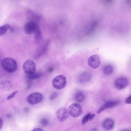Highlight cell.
Instances as JSON below:
<instances>
[{"label":"cell","instance_id":"1","mask_svg":"<svg viewBox=\"0 0 131 131\" xmlns=\"http://www.w3.org/2000/svg\"><path fill=\"white\" fill-rule=\"evenodd\" d=\"M2 65L3 68L6 71L10 73L15 72L18 68L17 62L11 58H5L2 61Z\"/></svg>","mask_w":131,"mask_h":131},{"label":"cell","instance_id":"2","mask_svg":"<svg viewBox=\"0 0 131 131\" xmlns=\"http://www.w3.org/2000/svg\"><path fill=\"white\" fill-rule=\"evenodd\" d=\"M66 80L65 77L62 75H58L54 78L52 84L54 88L59 90L64 89L66 85Z\"/></svg>","mask_w":131,"mask_h":131},{"label":"cell","instance_id":"3","mask_svg":"<svg viewBox=\"0 0 131 131\" xmlns=\"http://www.w3.org/2000/svg\"><path fill=\"white\" fill-rule=\"evenodd\" d=\"M24 30L28 35L35 33L40 30L38 24L34 21H30L26 23L24 27Z\"/></svg>","mask_w":131,"mask_h":131},{"label":"cell","instance_id":"4","mask_svg":"<svg viewBox=\"0 0 131 131\" xmlns=\"http://www.w3.org/2000/svg\"><path fill=\"white\" fill-rule=\"evenodd\" d=\"M43 99V96L41 93L36 92L29 95L27 97L26 100L28 103L34 105L40 103Z\"/></svg>","mask_w":131,"mask_h":131},{"label":"cell","instance_id":"5","mask_svg":"<svg viewBox=\"0 0 131 131\" xmlns=\"http://www.w3.org/2000/svg\"><path fill=\"white\" fill-rule=\"evenodd\" d=\"M23 69L26 74L27 75L31 74L35 72L36 65L32 60H28L24 63Z\"/></svg>","mask_w":131,"mask_h":131},{"label":"cell","instance_id":"6","mask_svg":"<svg viewBox=\"0 0 131 131\" xmlns=\"http://www.w3.org/2000/svg\"><path fill=\"white\" fill-rule=\"evenodd\" d=\"M68 110L70 114L74 118L79 117L82 113V110L81 106L76 103L71 104L69 106Z\"/></svg>","mask_w":131,"mask_h":131},{"label":"cell","instance_id":"7","mask_svg":"<svg viewBox=\"0 0 131 131\" xmlns=\"http://www.w3.org/2000/svg\"><path fill=\"white\" fill-rule=\"evenodd\" d=\"M101 63L100 57L97 55H94L91 56L88 60V64L89 66L92 68H98Z\"/></svg>","mask_w":131,"mask_h":131},{"label":"cell","instance_id":"8","mask_svg":"<svg viewBox=\"0 0 131 131\" xmlns=\"http://www.w3.org/2000/svg\"><path fill=\"white\" fill-rule=\"evenodd\" d=\"M56 114L58 120L61 122L66 121L68 117V112L66 108L64 107L60 108L58 109Z\"/></svg>","mask_w":131,"mask_h":131},{"label":"cell","instance_id":"9","mask_svg":"<svg viewBox=\"0 0 131 131\" xmlns=\"http://www.w3.org/2000/svg\"><path fill=\"white\" fill-rule=\"evenodd\" d=\"M128 84V81L126 78L121 77L116 80L114 85L116 89L119 90H121L125 88Z\"/></svg>","mask_w":131,"mask_h":131},{"label":"cell","instance_id":"10","mask_svg":"<svg viewBox=\"0 0 131 131\" xmlns=\"http://www.w3.org/2000/svg\"><path fill=\"white\" fill-rule=\"evenodd\" d=\"M92 77V74L90 72L87 71H84L79 75L78 80L81 83H86L90 81Z\"/></svg>","mask_w":131,"mask_h":131},{"label":"cell","instance_id":"11","mask_svg":"<svg viewBox=\"0 0 131 131\" xmlns=\"http://www.w3.org/2000/svg\"><path fill=\"white\" fill-rule=\"evenodd\" d=\"M119 103V101L118 100L107 102L98 110L97 113L99 114L106 109L116 106L118 105Z\"/></svg>","mask_w":131,"mask_h":131},{"label":"cell","instance_id":"12","mask_svg":"<svg viewBox=\"0 0 131 131\" xmlns=\"http://www.w3.org/2000/svg\"><path fill=\"white\" fill-rule=\"evenodd\" d=\"M115 123L113 120L108 118L105 120L103 123V126L105 129L110 130L112 129L114 127Z\"/></svg>","mask_w":131,"mask_h":131},{"label":"cell","instance_id":"13","mask_svg":"<svg viewBox=\"0 0 131 131\" xmlns=\"http://www.w3.org/2000/svg\"><path fill=\"white\" fill-rule=\"evenodd\" d=\"M85 96L84 94L81 91H78L76 93L75 99L76 101L78 103H81L84 101Z\"/></svg>","mask_w":131,"mask_h":131},{"label":"cell","instance_id":"14","mask_svg":"<svg viewBox=\"0 0 131 131\" xmlns=\"http://www.w3.org/2000/svg\"><path fill=\"white\" fill-rule=\"evenodd\" d=\"M9 29L11 30V27L9 24H6L0 26V36L5 34Z\"/></svg>","mask_w":131,"mask_h":131},{"label":"cell","instance_id":"15","mask_svg":"<svg viewBox=\"0 0 131 131\" xmlns=\"http://www.w3.org/2000/svg\"><path fill=\"white\" fill-rule=\"evenodd\" d=\"M11 86L10 82L7 80L2 81L1 85V88L6 91L9 90L11 88Z\"/></svg>","mask_w":131,"mask_h":131},{"label":"cell","instance_id":"16","mask_svg":"<svg viewBox=\"0 0 131 131\" xmlns=\"http://www.w3.org/2000/svg\"><path fill=\"white\" fill-rule=\"evenodd\" d=\"M113 68L111 65H107L105 66L103 69L104 74L106 75H109L111 74L113 71Z\"/></svg>","mask_w":131,"mask_h":131},{"label":"cell","instance_id":"17","mask_svg":"<svg viewBox=\"0 0 131 131\" xmlns=\"http://www.w3.org/2000/svg\"><path fill=\"white\" fill-rule=\"evenodd\" d=\"M28 77L29 79L30 80H34L39 78L41 76V74L39 73L36 72L28 75Z\"/></svg>","mask_w":131,"mask_h":131},{"label":"cell","instance_id":"18","mask_svg":"<svg viewBox=\"0 0 131 131\" xmlns=\"http://www.w3.org/2000/svg\"><path fill=\"white\" fill-rule=\"evenodd\" d=\"M91 114L90 113H89L84 116L82 120V123L83 125L85 124L89 120Z\"/></svg>","mask_w":131,"mask_h":131},{"label":"cell","instance_id":"19","mask_svg":"<svg viewBox=\"0 0 131 131\" xmlns=\"http://www.w3.org/2000/svg\"><path fill=\"white\" fill-rule=\"evenodd\" d=\"M36 33L35 38L36 41H39L40 40L41 37V32L40 30L38 31Z\"/></svg>","mask_w":131,"mask_h":131},{"label":"cell","instance_id":"20","mask_svg":"<svg viewBox=\"0 0 131 131\" xmlns=\"http://www.w3.org/2000/svg\"><path fill=\"white\" fill-rule=\"evenodd\" d=\"M49 122V120L46 119H43L41 121V123L43 126H46L48 125Z\"/></svg>","mask_w":131,"mask_h":131},{"label":"cell","instance_id":"21","mask_svg":"<svg viewBox=\"0 0 131 131\" xmlns=\"http://www.w3.org/2000/svg\"><path fill=\"white\" fill-rule=\"evenodd\" d=\"M18 91H16L12 93L7 98L8 100H9L13 98L18 93Z\"/></svg>","mask_w":131,"mask_h":131},{"label":"cell","instance_id":"22","mask_svg":"<svg viewBox=\"0 0 131 131\" xmlns=\"http://www.w3.org/2000/svg\"><path fill=\"white\" fill-rule=\"evenodd\" d=\"M57 96V94L56 93L54 92L50 96V99L51 100H53L55 99Z\"/></svg>","mask_w":131,"mask_h":131},{"label":"cell","instance_id":"23","mask_svg":"<svg viewBox=\"0 0 131 131\" xmlns=\"http://www.w3.org/2000/svg\"><path fill=\"white\" fill-rule=\"evenodd\" d=\"M126 103L127 104H130L131 103V96L130 95L126 100L125 101Z\"/></svg>","mask_w":131,"mask_h":131},{"label":"cell","instance_id":"24","mask_svg":"<svg viewBox=\"0 0 131 131\" xmlns=\"http://www.w3.org/2000/svg\"><path fill=\"white\" fill-rule=\"evenodd\" d=\"M95 114H91L90 118L89 120H92L95 117Z\"/></svg>","mask_w":131,"mask_h":131},{"label":"cell","instance_id":"25","mask_svg":"<svg viewBox=\"0 0 131 131\" xmlns=\"http://www.w3.org/2000/svg\"><path fill=\"white\" fill-rule=\"evenodd\" d=\"M3 122L2 119L0 118V129H1L3 126Z\"/></svg>","mask_w":131,"mask_h":131},{"label":"cell","instance_id":"26","mask_svg":"<svg viewBox=\"0 0 131 131\" xmlns=\"http://www.w3.org/2000/svg\"><path fill=\"white\" fill-rule=\"evenodd\" d=\"M33 131H43V130L40 128H36L34 129L33 130Z\"/></svg>","mask_w":131,"mask_h":131},{"label":"cell","instance_id":"27","mask_svg":"<svg viewBox=\"0 0 131 131\" xmlns=\"http://www.w3.org/2000/svg\"><path fill=\"white\" fill-rule=\"evenodd\" d=\"M24 110L26 112H28L29 111V109L27 107H25L24 109Z\"/></svg>","mask_w":131,"mask_h":131},{"label":"cell","instance_id":"28","mask_svg":"<svg viewBox=\"0 0 131 131\" xmlns=\"http://www.w3.org/2000/svg\"><path fill=\"white\" fill-rule=\"evenodd\" d=\"M7 117L8 118H11V115L10 114H8L7 115Z\"/></svg>","mask_w":131,"mask_h":131}]
</instances>
